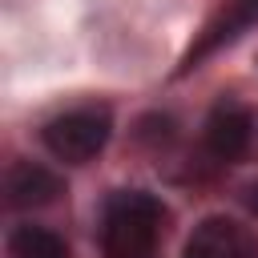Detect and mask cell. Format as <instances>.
<instances>
[{"label":"cell","instance_id":"5b68a950","mask_svg":"<svg viewBox=\"0 0 258 258\" xmlns=\"http://www.w3.org/2000/svg\"><path fill=\"white\" fill-rule=\"evenodd\" d=\"M254 133H258V121L238 101H218L214 113L206 117V153L214 161H238L250 153Z\"/></svg>","mask_w":258,"mask_h":258},{"label":"cell","instance_id":"6da1fadb","mask_svg":"<svg viewBox=\"0 0 258 258\" xmlns=\"http://www.w3.org/2000/svg\"><path fill=\"white\" fill-rule=\"evenodd\" d=\"M165 206L145 189H121L105 202V258H157V234Z\"/></svg>","mask_w":258,"mask_h":258},{"label":"cell","instance_id":"52a82bcc","mask_svg":"<svg viewBox=\"0 0 258 258\" xmlns=\"http://www.w3.org/2000/svg\"><path fill=\"white\" fill-rule=\"evenodd\" d=\"M8 254L12 258H69V246L60 234L28 222V226H16L8 234Z\"/></svg>","mask_w":258,"mask_h":258},{"label":"cell","instance_id":"ba28073f","mask_svg":"<svg viewBox=\"0 0 258 258\" xmlns=\"http://www.w3.org/2000/svg\"><path fill=\"white\" fill-rule=\"evenodd\" d=\"M246 206L258 214V181H254V185H246Z\"/></svg>","mask_w":258,"mask_h":258},{"label":"cell","instance_id":"8992f818","mask_svg":"<svg viewBox=\"0 0 258 258\" xmlns=\"http://www.w3.org/2000/svg\"><path fill=\"white\" fill-rule=\"evenodd\" d=\"M64 194L60 177L40 165V161H12L4 173V202L12 210H36V206H52Z\"/></svg>","mask_w":258,"mask_h":258},{"label":"cell","instance_id":"7a4b0ae2","mask_svg":"<svg viewBox=\"0 0 258 258\" xmlns=\"http://www.w3.org/2000/svg\"><path fill=\"white\" fill-rule=\"evenodd\" d=\"M109 133H113L109 109H105V105H85V109H69V113H60V117H52V121L40 129V141H44V149H48L56 161H64V165H85V161H93V157L105 149Z\"/></svg>","mask_w":258,"mask_h":258},{"label":"cell","instance_id":"277c9868","mask_svg":"<svg viewBox=\"0 0 258 258\" xmlns=\"http://www.w3.org/2000/svg\"><path fill=\"white\" fill-rule=\"evenodd\" d=\"M181 258H258V234L238 218L210 214L194 226Z\"/></svg>","mask_w":258,"mask_h":258},{"label":"cell","instance_id":"3957f363","mask_svg":"<svg viewBox=\"0 0 258 258\" xmlns=\"http://www.w3.org/2000/svg\"><path fill=\"white\" fill-rule=\"evenodd\" d=\"M254 24H258V0H214L210 16L194 32V44L185 48V56L177 64V77L202 69L214 52H222L226 44H234L238 36H246Z\"/></svg>","mask_w":258,"mask_h":258}]
</instances>
